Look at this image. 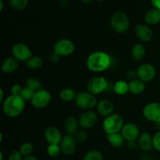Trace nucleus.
Here are the masks:
<instances>
[{
    "label": "nucleus",
    "instance_id": "nucleus-1",
    "mask_svg": "<svg viewBox=\"0 0 160 160\" xmlns=\"http://www.w3.org/2000/svg\"><path fill=\"white\" fill-rule=\"evenodd\" d=\"M112 63V58L108 53L102 51L94 52L87 59V67L91 71L98 73L107 70Z\"/></svg>",
    "mask_w": 160,
    "mask_h": 160
},
{
    "label": "nucleus",
    "instance_id": "nucleus-2",
    "mask_svg": "<svg viewBox=\"0 0 160 160\" xmlns=\"http://www.w3.org/2000/svg\"><path fill=\"white\" fill-rule=\"evenodd\" d=\"M25 107V100L20 95H11L3 102V112L9 117H18Z\"/></svg>",
    "mask_w": 160,
    "mask_h": 160
},
{
    "label": "nucleus",
    "instance_id": "nucleus-3",
    "mask_svg": "<svg viewBox=\"0 0 160 160\" xmlns=\"http://www.w3.org/2000/svg\"><path fill=\"white\" fill-rule=\"evenodd\" d=\"M123 125V120L121 116L112 113V115L106 117L102 123L103 129L106 134L119 133L121 131Z\"/></svg>",
    "mask_w": 160,
    "mask_h": 160
},
{
    "label": "nucleus",
    "instance_id": "nucleus-4",
    "mask_svg": "<svg viewBox=\"0 0 160 160\" xmlns=\"http://www.w3.org/2000/svg\"><path fill=\"white\" fill-rule=\"evenodd\" d=\"M112 29L117 33H124L130 27V20L123 12H117L112 16L110 20Z\"/></svg>",
    "mask_w": 160,
    "mask_h": 160
},
{
    "label": "nucleus",
    "instance_id": "nucleus-5",
    "mask_svg": "<svg viewBox=\"0 0 160 160\" xmlns=\"http://www.w3.org/2000/svg\"><path fill=\"white\" fill-rule=\"evenodd\" d=\"M75 102L78 107L86 110H91L97 106V99L95 96L88 92H80L77 95Z\"/></svg>",
    "mask_w": 160,
    "mask_h": 160
},
{
    "label": "nucleus",
    "instance_id": "nucleus-6",
    "mask_svg": "<svg viewBox=\"0 0 160 160\" xmlns=\"http://www.w3.org/2000/svg\"><path fill=\"white\" fill-rule=\"evenodd\" d=\"M108 82L106 78L101 76L94 77L88 81L87 84V90L89 93L94 95H98L106 91Z\"/></svg>",
    "mask_w": 160,
    "mask_h": 160
},
{
    "label": "nucleus",
    "instance_id": "nucleus-7",
    "mask_svg": "<svg viewBox=\"0 0 160 160\" xmlns=\"http://www.w3.org/2000/svg\"><path fill=\"white\" fill-rule=\"evenodd\" d=\"M75 50V45L69 39H60L55 43L53 46V52L59 56H67L71 55Z\"/></svg>",
    "mask_w": 160,
    "mask_h": 160
},
{
    "label": "nucleus",
    "instance_id": "nucleus-8",
    "mask_svg": "<svg viewBox=\"0 0 160 160\" xmlns=\"http://www.w3.org/2000/svg\"><path fill=\"white\" fill-rule=\"evenodd\" d=\"M51 98L50 92L45 89H42L34 92L31 101L33 106L36 109H44L48 106L51 102Z\"/></svg>",
    "mask_w": 160,
    "mask_h": 160
},
{
    "label": "nucleus",
    "instance_id": "nucleus-9",
    "mask_svg": "<svg viewBox=\"0 0 160 160\" xmlns=\"http://www.w3.org/2000/svg\"><path fill=\"white\" fill-rule=\"evenodd\" d=\"M12 54L18 61L26 62L32 56V52L29 47L24 44L17 43L12 46Z\"/></svg>",
    "mask_w": 160,
    "mask_h": 160
},
{
    "label": "nucleus",
    "instance_id": "nucleus-10",
    "mask_svg": "<svg viewBox=\"0 0 160 160\" xmlns=\"http://www.w3.org/2000/svg\"><path fill=\"white\" fill-rule=\"evenodd\" d=\"M143 115L149 121L160 123V103H148L144 108Z\"/></svg>",
    "mask_w": 160,
    "mask_h": 160
},
{
    "label": "nucleus",
    "instance_id": "nucleus-11",
    "mask_svg": "<svg viewBox=\"0 0 160 160\" xmlns=\"http://www.w3.org/2000/svg\"><path fill=\"white\" fill-rule=\"evenodd\" d=\"M137 76L144 82L151 81L156 76V69L152 64L143 63L138 68Z\"/></svg>",
    "mask_w": 160,
    "mask_h": 160
},
{
    "label": "nucleus",
    "instance_id": "nucleus-12",
    "mask_svg": "<svg viewBox=\"0 0 160 160\" xmlns=\"http://www.w3.org/2000/svg\"><path fill=\"white\" fill-rule=\"evenodd\" d=\"M77 143L73 135H70L67 134L62 137V141H61L59 146H60L61 152L66 156H70L73 154L76 151Z\"/></svg>",
    "mask_w": 160,
    "mask_h": 160
},
{
    "label": "nucleus",
    "instance_id": "nucleus-13",
    "mask_svg": "<svg viewBox=\"0 0 160 160\" xmlns=\"http://www.w3.org/2000/svg\"><path fill=\"white\" fill-rule=\"evenodd\" d=\"M79 125L84 129H88L96 124L98 121V115L92 110L83 112L79 118Z\"/></svg>",
    "mask_w": 160,
    "mask_h": 160
},
{
    "label": "nucleus",
    "instance_id": "nucleus-14",
    "mask_svg": "<svg viewBox=\"0 0 160 160\" xmlns=\"http://www.w3.org/2000/svg\"><path fill=\"white\" fill-rule=\"evenodd\" d=\"M44 135L48 145H59L62 139L61 132L55 127H48L46 128Z\"/></svg>",
    "mask_w": 160,
    "mask_h": 160
},
{
    "label": "nucleus",
    "instance_id": "nucleus-15",
    "mask_svg": "<svg viewBox=\"0 0 160 160\" xmlns=\"http://www.w3.org/2000/svg\"><path fill=\"white\" fill-rule=\"evenodd\" d=\"M121 134L125 140L128 141V142L137 140L139 135V129L137 125L134 124V123H125L121 130Z\"/></svg>",
    "mask_w": 160,
    "mask_h": 160
},
{
    "label": "nucleus",
    "instance_id": "nucleus-16",
    "mask_svg": "<svg viewBox=\"0 0 160 160\" xmlns=\"http://www.w3.org/2000/svg\"><path fill=\"white\" fill-rule=\"evenodd\" d=\"M134 31L137 37L142 42H148L153 37V33L151 28L145 24L139 23L136 25Z\"/></svg>",
    "mask_w": 160,
    "mask_h": 160
},
{
    "label": "nucleus",
    "instance_id": "nucleus-17",
    "mask_svg": "<svg viewBox=\"0 0 160 160\" xmlns=\"http://www.w3.org/2000/svg\"><path fill=\"white\" fill-rule=\"evenodd\" d=\"M96 107L98 113L103 117H109L113 113L114 105L112 102L109 99L100 100Z\"/></svg>",
    "mask_w": 160,
    "mask_h": 160
},
{
    "label": "nucleus",
    "instance_id": "nucleus-18",
    "mask_svg": "<svg viewBox=\"0 0 160 160\" xmlns=\"http://www.w3.org/2000/svg\"><path fill=\"white\" fill-rule=\"evenodd\" d=\"M138 145L139 148L142 151H150L152 148H154V145H153V138L152 137L149 133L145 131L139 137Z\"/></svg>",
    "mask_w": 160,
    "mask_h": 160
},
{
    "label": "nucleus",
    "instance_id": "nucleus-19",
    "mask_svg": "<svg viewBox=\"0 0 160 160\" xmlns=\"http://www.w3.org/2000/svg\"><path fill=\"white\" fill-rule=\"evenodd\" d=\"M19 67V61L14 57H9L4 59L1 66L2 71L6 73H13Z\"/></svg>",
    "mask_w": 160,
    "mask_h": 160
},
{
    "label": "nucleus",
    "instance_id": "nucleus-20",
    "mask_svg": "<svg viewBox=\"0 0 160 160\" xmlns=\"http://www.w3.org/2000/svg\"><path fill=\"white\" fill-rule=\"evenodd\" d=\"M79 121L73 117H68L64 122V127L67 134L70 135H74L78 131Z\"/></svg>",
    "mask_w": 160,
    "mask_h": 160
},
{
    "label": "nucleus",
    "instance_id": "nucleus-21",
    "mask_svg": "<svg viewBox=\"0 0 160 160\" xmlns=\"http://www.w3.org/2000/svg\"><path fill=\"white\" fill-rule=\"evenodd\" d=\"M145 20L147 23L151 25L157 24L160 22V9H149L145 15Z\"/></svg>",
    "mask_w": 160,
    "mask_h": 160
},
{
    "label": "nucleus",
    "instance_id": "nucleus-22",
    "mask_svg": "<svg viewBox=\"0 0 160 160\" xmlns=\"http://www.w3.org/2000/svg\"><path fill=\"white\" fill-rule=\"evenodd\" d=\"M128 86H129V92L134 95H139L142 93L145 88V82L141 81L140 79L131 80L128 83Z\"/></svg>",
    "mask_w": 160,
    "mask_h": 160
},
{
    "label": "nucleus",
    "instance_id": "nucleus-23",
    "mask_svg": "<svg viewBox=\"0 0 160 160\" xmlns=\"http://www.w3.org/2000/svg\"><path fill=\"white\" fill-rule=\"evenodd\" d=\"M106 139L112 146L119 148L121 147L124 143V138L123 137L121 133H114V134H106Z\"/></svg>",
    "mask_w": 160,
    "mask_h": 160
},
{
    "label": "nucleus",
    "instance_id": "nucleus-24",
    "mask_svg": "<svg viewBox=\"0 0 160 160\" xmlns=\"http://www.w3.org/2000/svg\"><path fill=\"white\" fill-rule=\"evenodd\" d=\"M145 55V48L142 44H136L131 49V56L135 61H140Z\"/></svg>",
    "mask_w": 160,
    "mask_h": 160
},
{
    "label": "nucleus",
    "instance_id": "nucleus-25",
    "mask_svg": "<svg viewBox=\"0 0 160 160\" xmlns=\"http://www.w3.org/2000/svg\"><path fill=\"white\" fill-rule=\"evenodd\" d=\"M26 67L31 70H38L43 65V60L41 57L38 56H31L28 61L25 62Z\"/></svg>",
    "mask_w": 160,
    "mask_h": 160
},
{
    "label": "nucleus",
    "instance_id": "nucleus-26",
    "mask_svg": "<svg viewBox=\"0 0 160 160\" xmlns=\"http://www.w3.org/2000/svg\"><path fill=\"white\" fill-rule=\"evenodd\" d=\"M78 94L76 93L74 90L71 88H64L59 93V98L63 102H71L74 98H76V96Z\"/></svg>",
    "mask_w": 160,
    "mask_h": 160
},
{
    "label": "nucleus",
    "instance_id": "nucleus-27",
    "mask_svg": "<svg viewBox=\"0 0 160 160\" xmlns=\"http://www.w3.org/2000/svg\"><path fill=\"white\" fill-rule=\"evenodd\" d=\"M113 90L117 95H126L129 92V86L128 83L124 81H118L114 84Z\"/></svg>",
    "mask_w": 160,
    "mask_h": 160
},
{
    "label": "nucleus",
    "instance_id": "nucleus-28",
    "mask_svg": "<svg viewBox=\"0 0 160 160\" xmlns=\"http://www.w3.org/2000/svg\"><path fill=\"white\" fill-rule=\"evenodd\" d=\"M27 87L31 88V90L34 91V92H38L39 90H42V84L38 78H30L26 81Z\"/></svg>",
    "mask_w": 160,
    "mask_h": 160
},
{
    "label": "nucleus",
    "instance_id": "nucleus-29",
    "mask_svg": "<svg viewBox=\"0 0 160 160\" xmlns=\"http://www.w3.org/2000/svg\"><path fill=\"white\" fill-rule=\"evenodd\" d=\"M9 4L16 10H23L28 6V0H9Z\"/></svg>",
    "mask_w": 160,
    "mask_h": 160
},
{
    "label": "nucleus",
    "instance_id": "nucleus-30",
    "mask_svg": "<svg viewBox=\"0 0 160 160\" xmlns=\"http://www.w3.org/2000/svg\"><path fill=\"white\" fill-rule=\"evenodd\" d=\"M103 156L98 150H91L84 155L83 160H102Z\"/></svg>",
    "mask_w": 160,
    "mask_h": 160
},
{
    "label": "nucleus",
    "instance_id": "nucleus-31",
    "mask_svg": "<svg viewBox=\"0 0 160 160\" xmlns=\"http://www.w3.org/2000/svg\"><path fill=\"white\" fill-rule=\"evenodd\" d=\"M61 152V148L59 145H48L47 148V153L50 157H57Z\"/></svg>",
    "mask_w": 160,
    "mask_h": 160
},
{
    "label": "nucleus",
    "instance_id": "nucleus-32",
    "mask_svg": "<svg viewBox=\"0 0 160 160\" xmlns=\"http://www.w3.org/2000/svg\"><path fill=\"white\" fill-rule=\"evenodd\" d=\"M19 151L21 153L22 156H30L33 152V145L31 143H29V142H25V143L22 144Z\"/></svg>",
    "mask_w": 160,
    "mask_h": 160
},
{
    "label": "nucleus",
    "instance_id": "nucleus-33",
    "mask_svg": "<svg viewBox=\"0 0 160 160\" xmlns=\"http://www.w3.org/2000/svg\"><path fill=\"white\" fill-rule=\"evenodd\" d=\"M34 94V91H32L31 88H29L26 86V87H24L23 89H22L20 96H21L25 101H28V100H31Z\"/></svg>",
    "mask_w": 160,
    "mask_h": 160
},
{
    "label": "nucleus",
    "instance_id": "nucleus-34",
    "mask_svg": "<svg viewBox=\"0 0 160 160\" xmlns=\"http://www.w3.org/2000/svg\"><path fill=\"white\" fill-rule=\"evenodd\" d=\"M74 138L78 143H83L88 138V133L85 131H78L74 134Z\"/></svg>",
    "mask_w": 160,
    "mask_h": 160
},
{
    "label": "nucleus",
    "instance_id": "nucleus-35",
    "mask_svg": "<svg viewBox=\"0 0 160 160\" xmlns=\"http://www.w3.org/2000/svg\"><path fill=\"white\" fill-rule=\"evenodd\" d=\"M153 145L156 150L160 152V131H158L153 137Z\"/></svg>",
    "mask_w": 160,
    "mask_h": 160
},
{
    "label": "nucleus",
    "instance_id": "nucleus-36",
    "mask_svg": "<svg viewBox=\"0 0 160 160\" xmlns=\"http://www.w3.org/2000/svg\"><path fill=\"white\" fill-rule=\"evenodd\" d=\"M8 160H23L20 151H12L9 155Z\"/></svg>",
    "mask_w": 160,
    "mask_h": 160
},
{
    "label": "nucleus",
    "instance_id": "nucleus-37",
    "mask_svg": "<svg viewBox=\"0 0 160 160\" xmlns=\"http://www.w3.org/2000/svg\"><path fill=\"white\" fill-rule=\"evenodd\" d=\"M22 88L20 84H14L11 88V93L13 95H20L22 92Z\"/></svg>",
    "mask_w": 160,
    "mask_h": 160
},
{
    "label": "nucleus",
    "instance_id": "nucleus-38",
    "mask_svg": "<svg viewBox=\"0 0 160 160\" xmlns=\"http://www.w3.org/2000/svg\"><path fill=\"white\" fill-rule=\"evenodd\" d=\"M128 146L130 149L131 150H134L137 148L138 145V142H137V140L134 141H131V142H128Z\"/></svg>",
    "mask_w": 160,
    "mask_h": 160
},
{
    "label": "nucleus",
    "instance_id": "nucleus-39",
    "mask_svg": "<svg viewBox=\"0 0 160 160\" xmlns=\"http://www.w3.org/2000/svg\"><path fill=\"white\" fill-rule=\"evenodd\" d=\"M59 57H60V56H58V55L56 54L55 52H53L52 54L50 55L49 59H50V61H51V62H54V63H55V62H57L59 60Z\"/></svg>",
    "mask_w": 160,
    "mask_h": 160
},
{
    "label": "nucleus",
    "instance_id": "nucleus-40",
    "mask_svg": "<svg viewBox=\"0 0 160 160\" xmlns=\"http://www.w3.org/2000/svg\"><path fill=\"white\" fill-rule=\"evenodd\" d=\"M151 2L156 9H160V0H151Z\"/></svg>",
    "mask_w": 160,
    "mask_h": 160
},
{
    "label": "nucleus",
    "instance_id": "nucleus-41",
    "mask_svg": "<svg viewBox=\"0 0 160 160\" xmlns=\"http://www.w3.org/2000/svg\"><path fill=\"white\" fill-rule=\"evenodd\" d=\"M23 160H38V159L37 158H36L34 156H33V155H30V156H25V158L23 159Z\"/></svg>",
    "mask_w": 160,
    "mask_h": 160
},
{
    "label": "nucleus",
    "instance_id": "nucleus-42",
    "mask_svg": "<svg viewBox=\"0 0 160 160\" xmlns=\"http://www.w3.org/2000/svg\"><path fill=\"white\" fill-rule=\"evenodd\" d=\"M141 160H153V159L150 156H148V155H145L144 156H142V159Z\"/></svg>",
    "mask_w": 160,
    "mask_h": 160
},
{
    "label": "nucleus",
    "instance_id": "nucleus-43",
    "mask_svg": "<svg viewBox=\"0 0 160 160\" xmlns=\"http://www.w3.org/2000/svg\"><path fill=\"white\" fill-rule=\"evenodd\" d=\"M3 91H2V89H0V102H2L3 100Z\"/></svg>",
    "mask_w": 160,
    "mask_h": 160
},
{
    "label": "nucleus",
    "instance_id": "nucleus-44",
    "mask_svg": "<svg viewBox=\"0 0 160 160\" xmlns=\"http://www.w3.org/2000/svg\"><path fill=\"white\" fill-rule=\"evenodd\" d=\"M2 7H3V2L2 0H0V9H2Z\"/></svg>",
    "mask_w": 160,
    "mask_h": 160
},
{
    "label": "nucleus",
    "instance_id": "nucleus-45",
    "mask_svg": "<svg viewBox=\"0 0 160 160\" xmlns=\"http://www.w3.org/2000/svg\"><path fill=\"white\" fill-rule=\"evenodd\" d=\"M84 3H90L92 0H81Z\"/></svg>",
    "mask_w": 160,
    "mask_h": 160
},
{
    "label": "nucleus",
    "instance_id": "nucleus-46",
    "mask_svg": "<svg viewBox=\"0 0 160 160\" xmlns=\"http://www.w3.org/2000/svg\"><path fill=\"white\" fill-rule=\"evenodd\" d=\"M97 1H102V0H97Z\"/></svg>",
    "mask_w": 160,
    "mask_h": 160
},
{
    "label": "nucleus",
    "instance_id": "nucleus-47",
    "mask_svg": "<svg viewBox=\"0 0 160 160\" xmlns=\"http://www.w3.org/2000/svg\"><path fill=\"white\" fill-rule=\"evenodd\" d=\"M159 75H160V73H159Z\"/></svg>",
    "mask_w": 160,
    "mask_h": 160
}]
</instances>
